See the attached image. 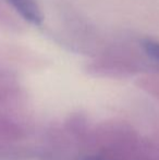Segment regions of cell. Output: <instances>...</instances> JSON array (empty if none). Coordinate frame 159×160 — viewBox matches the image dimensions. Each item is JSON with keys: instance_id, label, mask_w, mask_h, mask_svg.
<instances>
[{"instance_id": "obj_1", "label": "cell", "mask_w": 159, "mask_h": 160, "mask_svg": "<svg viewBox=\"0 0 159 160\" xmlns=\"http://www.w3.org/2000/svg\"><path fill=\"white\" fill-rule=\"evenodd\" d=\"M13 9L30 23L38 25L42 23V12L37 0H7Z\"/></svg>"}, {"instance_id": "obj_3", "label": "cell", "mask_w": 159, "mask_h": 160, "mask_svg": "<svg viewBox=\"0 0 159 160\" xmlns=\"http://www.w3.org/2000/svg\"><path fill=\"white\" fill-rule=\"evenodd\" d=\"M85 160H102V159H97V158H87Z\"/></svg>"}, {"instance_id": "obj_2", "label": "cell", "mask_w": 159, "mask_h": 160, "mask_svg": "<svg viewBox=\"0 0 159 160\" xmlns=\"http://www.w3.org/2000/svg\"><path fill=\"white\" fill-rule=\"evenodd\" d=\"M143 48L146 51V53L153 59L159 61V42L153 39L143 40Z\"/></svg>"}]
</instances>
